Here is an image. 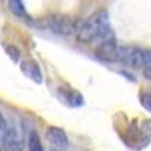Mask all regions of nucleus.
Listing matches in <instances>:
<instances>
[{
    "label": "nucleus",
    "instance_id": "nucleus-1",
    "mask_svg": "<svg viewBox=\"0 0 151 151\" xmlns=\"http://www.w3.org/2000/svg\"><path fill=\"white\" fill-rule=\"evenodd\" d=\"M76 36L82 44H98L106 38L113 36L107 11H97L85 21H82Z\"/></svg>",
    "mask_w": 151,
    "mask_h": 151
},
{
    "label": "nucleus",
    "instance_id": "nucleus-2",
    "mask_svg": "<svg viewBox=\"0 0 151 151\" xmlns=\"http://www.w3.org/2000/svg\"><path fill=\"white\" fill-rule=\"evenodd\" d=\"M80 23L77 18H73L68 15H50L42 18L40 23H36L40 27L47 29L50 32H53L56 35H73V33H77L79 27H80Z\"/></svg>",
    "mask_w": 151,
    "mask_h": 151
},
{
    "label": "nucleus",
    "instance_id": "nucleus-3",
    "mask_svg": "<svg viewBox=\"0 0 151 151\" xmlns=\"http://www.w3.org/2000/svg\"><path fill=\"white\" fill-rule=\"evenodd\" d=\"M116 62L130 68H144V48L134 45H119Z\"/></svg>",
    "mask_w": 151,
    "mask_h": 151
},
{
    "label": "nucleus",
    "instance_id": "nucleus-4",
    "mask_svg": "<svg viewBox=\"0 0 151 151\" xmlns=\"http://www.w3.org/2000/svg\"><path fill=\"white\" fill-rule=\"evenodd\" d=\"M118 44L115 40V35L100 41L95 47V58L103 62H116L118 56Z\"/></svg>",
    "mask_w": 151,
    "mask_h": 151
},
{
    "label": "nucleus",
    "instance_id": "nucleus-5",
    "mask_svg": "<svg viewBox=\"0 0 151 151\" xmlns=\"http://www.w3.org/2000/svg\"><path fill=\"white\" fill-rule=\"evenodd\" d=\"M45 139L48 141L50 145H53L58 150H65L70 145L68 136L65 133V130H62L60 127H56V125H50V127L45 129Z\"/></svg>",
    "mask_w": 151,
    "mask_h": 151
},
{
    "label": "nucleus",
    "instance_id": "nucleus-6",
    "mask_svg": "<svg viewBox=\"0 0 151 151\" xmlns=\"http://www.w3.org/2000/svg\"><path fill=\"white\" fill-rule=\"evenodd\" d=\"M20 71L26 79L32 80L33 83L41 85L42 83V71L40 64L35 59H24L20 62Z\"/></svg>",
    "mask_w": 151,
    "mask_h": 151
},
{
    "label": "nucleus",
    "instance_id": "nucleus-7",
    "mask_svg": "<svg viewBox=\"0 0 151 151\" xmlns=\"http://www.w3.org/2000/svg\"><path fill=\"white\" fill-rule=\"evenodd\" d=\"M24 145L14 127H6L2 137V151H23Z\"/></svg>",
    "mask_w": 151,
    "mask_h": 151
},
{
    "label": "nucleus",
    "instance_id": "nucleus-8",
    "mask_svg": "<svg viewBox=\"0 0 151 151\" xmlns=\"http://www.w3.org/2000/svg\"><path fill=\"white\" fill-rule=\"evenodd\" d=\"M59 95L70 106H82L83 104L82 94L73 89V88H59Z\"/></svg>",
    "mask_w": 151,
    "mask_h": 151
},
{
    "label": "nucleus",
    "instance_id": "nucleus-9",
    "mask_svg": "<svg viewBox=\"0 0 151 151\" xmlns=\"http://www.w3.org/2000/svg\"><path fill=\"white\" fill-rule=\"evenodd\" d=\"M8 8L15 17H20V18H24V20L29 18L23 0H8Z\"/></svg>",
    "mask_w": 151,
    "mask_h": 151
},
{
    "label": "nucleus",
    "instance_id": "nucleus-10",
    "mask_svg": "<svg viewBox=\"0 0 151 151\" xmlns=\"http://www.w3.org/2000/svg\"><path fill=\"white\" fill-rule=\"evenodd\" d=\"M27 148H29V151H44L41 137L36 130H32L27 134Z\"/></svg>",
    "mask_w": 151,
    "mask_h": 151
},
{
    "label": "nucleus",
    "instance_id": "nucleus-11",
    "mask_svg": "<svg viewBox=\"0 0 151 151\" xmlns=\"http://www.w3.org/2000/svg\"><path fill=\"white\" fill-rule=\"evenodd\" d=\"M5 52L6 55L9 56V59L12 62H20V58H21V52H20V48L14 44H6L5 45Z\"/></svg>",
    "mask_w": 151,
    "mask_h": 151
},
{
    "label": "nucleus",
    "instance_id": "nucleus-12",
    "mask_svg": "<svg viewBox=\"0 0 151 151\" xmlns=\"http://www.w3.org/2000/svg\"><path fill=\"white\" fill-rule=\"evenodd\" d=\"M139 101L145 110L151 112V92H142L139 95Z\"/></svg>",
    "mask_w": 151,
    "mask_h": 151
},
{
    "label": "nucleus",
    "instance_id": "nucleus-13",
    "mask_svg": "<svg viewBox=\"0 0 151 151\" xmlns=\"http://www.w3.org/2000/svg\"><path fill=\"white\" fill-rule=\"evenodd\" d=\"M142 73H144V76H145V79L151 80V64H148L147 67H144V68H142Z\"/></svg>",
    "mask_w": 151,
    "mask_h": 151
},
{
    "label": "nucleus",
    "instance_id": "nucleus-14",
    "mask_svg": "<svg viewBox=\"0 0 151 151\" xmlns=\"http://www.w3.org/2000/svg\"><path fill=\"white\" fill-rule=\"evenodd\" d=\"M0 151H2V148H0Z\"/></svg>",
    "mask_w": 151,
    "mask_h": 151
}]
</instances>
